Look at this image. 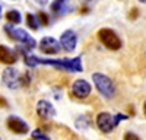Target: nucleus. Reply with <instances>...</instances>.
<instances>
[{
  "label": "nucleus",
  "instance_id": "obj_1",
  "mask_svg": "<svg viewBox=\"0 0 146 140\" xmlns=\"http://www.w3.org/2000/svg\"><path fill=\"white\" fill-rule=\"evenodd\" d=\"M92 80H94V85H95L96 90H98L102 96L111 99L115 95V85L107 75L95 72V73H92Z\"/></svg>",
  "mask_w": 146,
  "mask_h": 140
},
{
  "label": "nucleus",
  "instance_id": "obj_2",
  "mask_svg": "<svg viewBox=\"0 0 146 140\" xmlns=\"http://www.w3.org/2000/svg\"><path fill=\"white\" fill-rule=\"evenodd\" d=\"M5 32L7 34V37L10 40H15V41L21 42L27 50L28 48H35L36 47V41L25 29H19V28L15 29V26H12V23H9V25H5Z\"/></svg>",
  "mask_w": 146,
  "mask_h": 140
},
{
  "label": "nucleus",
  "instance_id": "obj_3",
  "mask_svg": "<svg viewBox=\"0 0 146 140\" xmlns=\"http://www.w3.org/2000/svg\"><path fill=\"white\" fill-rule=\"evenodd\" d=\"M98 38L100 41L104 44V47H107L111 51H117L121 48V40L118 38V35L108 28H102L98 31Z\"/></svg>",
  "mask_w": 146,
  "mask_h": 140
},
{
  "label": "nucleus",
  "instance_id": "obj_4",
  "mask_svg": "<svg viewBox=\"0 0 146 140\" xmlns=\"http://www.w3.org/2000/svg\"><path fill=\"white\" fill-rule=\"evenodd\" d=\"M2 82H3V85L6 88H9V89H18V88L22 86V83H21V75H19L18 70L15 67H12V66H7L3 70Z\"/></svg>",
  "mask_w": 146,
  "mask_h": 140
},
{
  "label": "nucleus",
  "instance_id": "obj_5",
  "mask_svg": "<svg viewBox=\"0 0 146 140\" xmlns=\"http://www.w3.org/2000/svg\"><path fill=\"white\" fill-rule=\"evenodd\" d=\"M91 90L92 86L88 80L85 79H76L75 82L72 83V93L75 95L78 99H85L91 95Z\"/></svg>",
  "mask_w": 146,
  "mask_h": 140
},
{
  "label": "nucleus",
  "instance_id": "obj_6",
  "mask_svg": "<svg viewBox=\"0 0 146 140\" xmlns=\"http://www.w3.org/2000/svg\"><path fill=\"white\" fill-rule=\"evenodd\" d=\"M96 125L102 133H111L117 127V123L114 120V115L110 112H100L96 115Z\"/></svg>",
  "mask_w": 146,
  "mask_h": 140
},
{
  "label": "nucleus",
  "instance_id": "obj_7",
  "mask_svg": "<svg viewBox=\"0 0 146 140\" xmlns=\"http://www.w3.org/2000/svg\"><path fill=\"white\" fill-rule=\"evenodd\" d=\"M6 125H7V128H9L12 133H16V134H27L29 131V125L23 121L22 118L16 117V115L7 117Z\"/></svg>",
  "mask_w": 146,
  "mask_h": 140
},
{
  "label": "nucleus",
  "instance_id": "obj_8",
  "mask_svg": "<svg viewBox=\"0 0 146 140\" xmlns=\"http://www.w3.org/2000/svg\"><path fill=\"white\" fill-rule=\"evenodd\" d=\"M38 47H40V50H41L44 54H48V55L57 54V53H60V50H62V45H60V42H58L56 38H53V37H44V38L40 41Z\"/></svg>",
  "mask_w": 146,
  "mask_h": 140
},
{
  "label": "nucleus",
  "instance_id": "obj_9",
  "mask_svg": "<svg viewBox=\"0 0 146 140\" xmlns=\"http://www.w3.org/2000/svg\"><path fill=\"white\" fill-rule=\"evenodd\" d=\"M36 114L42 120H50L53 117H56V108L53 107V104H50L45 99H41L36 102Z\"/></svg>",
  "mask_w": 146,
  "mask_h": 140
},
{
  "label": "nucleus",
  "instance_id": "obj_10",
  "mask_svg": "<svg viewBox=\"0 0 146 140\" xmlns=\"http://www.w3.org/2000/svg\"><path fill=\"white\" fill-rule=\"evenodd\" d=\"M76 44H78V37L72 29H67L62 34V37H60V45L66 51H73L76 48Z\"/></svg>",
  "mask_w": 146,
  "mask_h": 140
},
{
  "label": "nucleus",
  "instance_id": "obj_11",
  "mask_svg": "<svg viewBox=\"0 0 146 140\" xmlns=\"http://www.w3.org/2000/svg\"><path fill=\"white\" fill-rule=\"evenodd\" d=\"M16 58L18 55L12 48H9L7 45H0V63L12 66L16 63Z\"/></svg>",
  "mask_w": 146,
  "mask_h": 140
},
{
  "label": "nucleus",
  "instance_id": "obj_12",
  "mask_svg": "<svg viewBox=\"0 0 146 140\" xmlns=\"http://www.w3.org/2000/svg\"><path fill=\"white\" fill-rule=\"evenodd\" d=\"M62 69H63V70H67V72H78V73H80L82 70H83L80 57L62 58Z\"/></svg>",
  "mask_w": 146,
  "mask_h": 140
},
{
  "label": "nucleus",
  "instance_id": "obj_13",
  "mask_svg": "<svg viewBox=\"0 0 146 140\" xmlns=\"http://www.w3.org/2000/svg\"><path fill=\"white\" fill-rule=\"evenodd\" d=\"M51 10L54 12V13H60L63 15L64 12H67V2L66 0H54V2L51 3Z\"/></svg>",
  "mask_w": 146,
  "mask_h": 140
},
{
  "label": "nucleus",
  "instance_id": "obj_14",
  "mask_svg": "<svg viewBox=\"0 0 146 140\" xmlns=\"http://www.w3.org/2000/svg\"><path fill=\"white\" fill-rule=\"evenodd\" d=\"M6 19H7L9 23H12V25H18V23H21V20H22L21 12L19 10H15V9L9 10L7 13H6Z\"/></svg>",
  "mask_w": 146,
  "mask_h": 140
},
{
  "label": "nucleus",
  "instance_id": "obj_15",
  "mask_svg": "<svg viewBox=\"0 0 146 140\" xmlns=\"http://www.w3.org/2000/svg\"><path fill=\"white\" fill-rule=\"evenodd\" d=\"M27 26H29L34 31H36L40 28V22H38V19H36V16L34 13H27Z\"/></svg>",
  "mask_w": 146,
  "mask_h": 140
},
{
  "label": "nucleus",
  "instance_id": "obj_16",
  "mask_svg": "<svg viewBox=\"0 0 146 140\" xmlns=\"http://www.w3.org/2000/svg\"><path fill=\"white\" fill-rule=\"evenodd\" d=\"M91 123L88 120V117H85V115H80L78 117V120H76V127L80 128V130H85V128H89Z\"/></svg>",
  "mask_w": 146,
  "mask_h": 140
},
{
  "label": "nucleus",
  "instance_id": "obj_17",
  "mask_svg": "<svg viewBox=\"0 0 146 140\" xmlns=\"http://www.w3.org/2000/svg\"><path fill=\"white\" fill-rule=\"evenodd\" d=\"M23 61H25V64L28 67H35V66H38V57H35L32 54H25V57H23Z\"/></svg>",
  "mask_w": 146,
  "mask_h": 140
},
{
  "label": "nucleus",
  "instance_id": "obj_18",
  "mask_svg": "<svg viewBox=\"0 0 146 140\" xmlns=\"http://www.w3.org/2000/svg\"><path fill=\"white\" fill-rule=\"evenodd\" d=\"M36 19H38L41 26H47L48 23H50V19H48V15L45 12H38V13H36Z\"/></svg>",
  "mask_w": 146,
  "mask_h": 140
},
{
  "label": "nucleus",
  "instance_id": "obj_19",
  "mask_svg": "<svg viewBox=\"0 0 146 140\" xmlns=\"http://www.w3.org/2000/svg\"><path fill=\"white\" fill-rule=\"evenodd\" d=\"M32 139H36V140H50L47 134H44L41 130H34L32 131Z\"/></svg>",
  "mask_w": 146,
  "mask_h": 140
},
{
  "label": "nucleus",
  "instance_id": "obj_20",
  "mask_svg": "<svg viewBox=\"0 0 146 140\" xmlns=\"http://www.w3.org/2000/svg\"><path fill=\"white\" fill-rule=\"evenodd\" d=\"M137 16H139V9H137V7H133V9L129 12V19L135 20V19H137Z\"/></svg>",
  "mask_w": 146,
  "mask_h": 140
},
{
  "label": "nucleus",
  "instance_id": "obj_21",
  "mask_svg": "<svg viewBox=\"0 0 146 140\" xmlns=\"http://www.w3.org/2000/svg\"><path fill=\"white\" fill-rule=\"evenodd\" d=\"M124 140H140L135 133H131V131H127L126 134H124Z\"/></svg>",
  "mask_w": 146,
  "mask_h": 140
},
{
  "label": "nucleus",
  "instance_id": "obj_22",
  "mask_svg": "<svg viewBox=\"0 0 146 140\" xmlns=\"http://www.w3.org/2000/svg\"><path fill=\"white\" fill-rule=\"evenodd\" d=\"M129 117L127 115H124V114H117V115H114V120H115V123L118 124L120 121H123V120H127Z\"/></svg>",
  "mask_w": 146,
  "mask_h": 140
},
{
  "label": "nucleus",
  "instance_id": "obj_23",
  "mask_svg": "<svg viewBox=\"0 0 146 140\" xmlns=\"http://www.w3.org/2000/svg\"><path fill=\"white\" fill-rule=\"evenodd\" d=\"M0 107H3V108H7V107H9L7 101H6L5 98H2V96H0Z\"/></svg>",
  "mask_w": 146,
  "mask_h": 140
},
{
  "label": "nucleus",
  "instance_id": "obj_24",
  "mask_svg": "<svg viewBox=\"0 0 146 140\" xmlns=\"http://www.w3.org/2000/svg\"><path fill=\"white\" fill-rule=\"evenodd\" d=\"M35 2H36V3H40L41 6H45V5L48 3V0H35Z\"/></svg>",
  "mask_w": 146,
  "mask_h": 140
},
{
  "label": "nucleus",
  "instance_id": "obj_25",
  "mask_svg": "<svg viewBox=\"0 0 146 140\" xmlns=\"http://www.w3.org/2000/svg\"><path fill=\"white\" fill-rule=\"evenodd\" d=\"M143 112H145V115H146V102L143 104Z\"/></svg>",
  "mask_w": 146,
  "mask_h": 140
},
{
  "label": "nucleus",
  "instance_id": "obj_26",
  "mask_svg": "<svg viewBox=\"0 0 146 140\" xmlns=\"http://www.w3.org/2000/svg\"><path fill=\"white\" fill-rule=\"evenodd\" d=\"M137 2H140V3H143V5H146V0H137Z\"/></svg>",
  "mask_w": 146,
  "mask_h": 140
},
{
  "label": "nucleus",
  "instance_id": "obj_27",
  "mask_svg": "<svg viewBox=\"0 0 146 140\" xmlns=\"http://www.w3.org/2000/svg\"><path fill=\"white\" fill-rule=\"evenodd\" d=\"M0 18H2V3H0Z\"/></svg>",
  "mask_w": 146,
  "mask_h": 140
},
{
  "label": "nucleus",
  "instance_id": "obj_28",
  "mask_svg": "<svg viewBox=\"0 0 146 140\" xmlns=\"http://www.w3.org/2000/svg\"><path fill=\"white\" fill-rule=\"evenodd\" d=\"M31 140H36V139H31Z\"/></svg>",
  "mask_w": 146,
  "mask_h": 140
},
{
  "label": "nucleus",
  "instance_id": "obj_29",
  "mask_svg": "<svg viewBox=\"0 0 146 140\" xmlns=\"http://www.w3.org/2000/svg\"><path fill=\"white\" fill-rule=\"evenodd\" d=\"M0 140H2V139H0Z\"/></svg>",
  "mask_w": 146,
  "mask_h": 140
}]
</instances>
